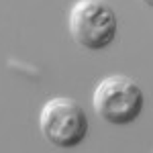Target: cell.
Returning <instances> with one entry per match:
<instances>
[{
	"mask_svg": "<svg viewBox=\"0 0 153 153\" xmlns=\"http://www.w3.org/2000/svg\"><path fill=\"white\" fill-rule=\"evenodd\" d=\"M118 31L117 12L104 0H78L70 12V33L84 49L102 51L114 43Z\"/></svg>",
	"mask_w": 153,
	"mask_h": 153,
	"instance_id": "obj_2",
	"label": "cell"
},
{
	"mask_svg": "<svg viewBox=\"0 0 153 153\" xmlns=\"http://www.w3.org/2000/svg\"><path fill=\"white\" fill-rule=\"evenodd\" d=\"M143 2H145L147 6H153V0H143Z\"/></svg>",
	"mask_w": 153,
	"mask_h": 153,
	"instance_id": "obj_4",
	"label": "cell"
},
{
	"mask_svg": "<svg viewBox=\"0 0 153 153\" xmlns=\"http://www.w3.org/2000/svg\"><path fill=\"white\" fill-rule=\"evenodd\" d=\"M98 117L110 125H131L143 112V88L129 76H108L96 86L92 98Z\"/></svg>",
	"mask_w": 153,
	"mask_h": 153,
	"instance_id": "obj_1",
	"label": "cell"
},
{
	"mask_svg": "<svg viewBox=\"0 0 153 153\" xmlns=\"http://www.w3.org/2000/svg\"><path fill=\"white\" fill-rule=\"evenodd\" d=\"M39 129L45 141L55 147L71 149L78 147L88 135V117L80 102L68 96L51 98L41 108Z\"/></svg>",
	"mask_w": 153,
	"mask_h": 153,
	"instance_id": "obj_3",
	"label": "cell"
}]
</instances>
